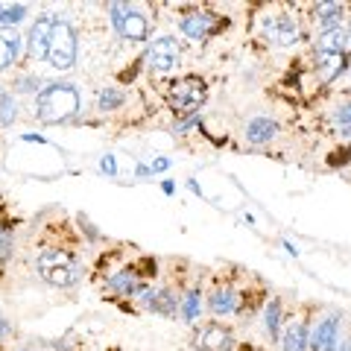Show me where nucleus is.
I'll return each instance as SVG.
<instances>
[{"instance_id":"28","label":"nucleus","mask_w":351,"mask_h":351,"mask_svg":"<svg viewBox=\"0 0 351 351\" xmlns=\"http://www.w3.org/2000/svg\"><path fill=\"white\" fill-rule=\"evenodd\" d=\"M100 170H103V173H108V176H114V173H117V164H114V158H112V156H106V158L100 161Z\"/></svg>"},{"instance_id":"16","label":"nucleus","mask_w":351,"mask_h":351,"mask_svg":"<svg viewBox=\"0 0 351 351\" xmlns=\"http://www.w3.org/2000/svg\"><path fill=\"white\" fill-rule=\"evenodd\" d=\"M276 135H278V123L276 120H269V117H252L246 123V141L249 144H255V147L269 144Z\"/></svg>"},{"instance_id":"18","label":"nucleus","mask_w":351,"mask_h":351,"mask_svg":"<svg viewBox=\"0 0 351 351\" xmlns=\"http://www.w3.org/2000/svg\"><path fill=\"white\" fill-rule=\"evenodd\" d=\"M313 18H316V27H319V32L337 29V27H343L346 6L343 3H316L313 6Z\"/></svg>"},{"instance_id":"2","label":"nucleus","mask_w":351,"mask_h":351,"mask_svg":"<svg viewBox=\"0 0 351 351\" xmlns=\"http://www.w3.org/2000/svg\"><path fill=\"white\" fill-rule=\"evenodd\" d=\"M36 272L53 287H71V284L82 278V263L68 249L44 246L36 258Z\"/></svg>"},{"instance_id":"34","label":"nucleus","mask_w":351,"mask_h":351,"mask_svg":"<svg viewBox=\"0 0 351 351\" xmlns=\"http://www.w3.org/2000/svg\"><path fill=\"white\" fill-rule=\"evenodd\" d=\"M346 29H348V38H351V24H348V27H346Z\"/></svg>"},{"instance_id":"5","label":"nucleus","mask_w":351,"mask_h":351,"mask_svg":"<svg viewBox=\"0 0 351 351\" xmlns=\"http://www.w3.org/2000/svg\"><path fill=\"white\" fill-rule=\"evenodd\" d=\"M50 68L56 71H71L73 62H76V32L68 21H56L53 27V36H50V44H47V59Z\"/></svg>"},{"instance_id":"13","label":"nucleus","mask_w":351,"mask_h":351,"mask_svg":"<svg viewBox=\"0 0 351 351\" xmlns=\"http://www.w3.org/2000/svg\"><path fill=\"white\" fill-rule=\"evenodd\" d=\"M348 68H351V56H348V53H316V56H313L316 82H325V85L334 82Z\"/></svg>"},{"instance_id":"14","label":"nucleus","mask_w":351,"mask_h":351,"mask_svg":"<svg viewBox=\"0 0 351 351\" xmlns=\"http://www.w3.org/2000/svg\"><path fill=\"white\" fill-rule=\"evenodd\" d=\"M59 18L53 15H41L32 29L27 32V56L29 59H47V44H50V36H53V27H56Z\"/></svg>"},{"instance_id":"31","label":"nucleus","mask_w":351,"mask_h":351,"mask_svg":"<svg viewBox=\"0 0 351 351\" xmlns=\"http://www.w3.org/2000/svg\"><path fill=\"white\" fill-rule=\"evenodd\" d=\"M337 351H351V334L339 339V343H337Z\"/></svg>"},{"instance_id":"24","label":"nucleus","mask_w":351,"mask_h":351,"mask_svg":"<svg viewBox=\"0 0 351 351\" xmlns=\"http://www.w3.org/2000/svg\"><path fill=\"white\" fill-rule=\"evenodd\" d=\"M24 18H27V6H21V3H15V6H0V27H15Z\"/></svg>"},{"instance_id":"3","label":"nucleus","mask_w":351,"mask_h":351,"mask_svg":"<svg viewBox=\"0 0 351 351\" xmlns=\"http://www.w3.org/2000/svg\"><path fill=\"white\" fill-rule=\"evenodd\" d=\"M208 100V85L202 76H184V80H176L167 88V103L176 114H196Z\"/></svg>"},{"instance_id":"12","label":"nucleus","mask_w":351,"mask_h":351,"mask_svg":"<svg viewBox=\"0 0 351 351\" xmlns=\"http://www.w3.org/2000/svg\"><path fill=\"white\" fill-rule=\"evenodd\" d=\"M278 346H281V351H307L311 348V322H307L304 313L293 316V319L281 328Z\"/></svg>"},{"instance_id":"10","label":"nucleus","mask_w":351,"mask_h":351,"mask_svg":"<svg viewBox=\"0 0 351 351\" xmlns=\"http://www.w3.org/2000/svg\"><path fill=\"white\" fill-rule=\"evenodd\" d=\"M138 302L144 304V311L156 313V316H176L179 313V302H182V293H176L173 287H149L138 295Z\"/></svg>"},{"instance_id":"6","label":"nucleus","mask_w":351,"mask_h":351,"mask_svg":"<svg viewBox=\"0 0 351 351\" xmlns=\"http://www.w3.org/2000/svg\"><path fill=\"white\" fill-rule=\"evenodd\" d=\"M108 21L117 29L120 38L126 41H144L149 36V21L129 3H108Z\"/></svg>"},{"instance_id":"4","label":"nucleus","mask_w":351,"mask_h":351,"mask_svg":"<svg viewBox=\"0 0 351 351\" xmlns=\"http://www.w3.org/2000/svg\"><path fill=\"white\" fill-rule=\"evenodd\" d=\"M261 38L269 44V47H290L302 38L299 21H295L290 12H267L261 18Z\"/></svg>"},{"instance_id":"26","label":"nucleus","mask_w":351,"mask_h":351,"mask_svg":"<svg viewBox=\"0 0 351 351\" xmlns=\"http://www.w3.org/2000/svg\"><path fill=\"white\" fill-rule=\"evenodd\" d=\"M334 120H337V123L339 126H351V103H343V106H339L337 108V112H334Z\"/></svg>"},{"instance_id":"19","label":"nucleus","mask_w":351,"mask_h":351,"mask_svg":"<svg viewBox=\"0 0 351 351\" xmlns=\"http://www.w3.org/2000/svg\"><path fill=\"white\" fill-rule=\"evenodd\" d=\"M21 53V36L15 29H0V73L12 68Z\"/></svg>"},{"instance_id":"21","label":"nucleus","mask_w":351,"mask_h":351,"mask_svg":"<svg viewBox=\"0 0 351 351\" xmlns=\"http://www.w3.org/2000/svg\"><path fill=\"white\" fill-rule=\"evenodd\" d=\"M263 328H267V334H269L272 339L281 337L284 316H281V302H278V299H272V302L267 304V311H263Z\"/></svg>"},{"instance_id":"9","label":"nucleus","mask_w":351,"mask_h":351,"mask_svg":"<svg viewBox=\"0 0 351 351\" xmlns=\"http://www.w3.org/2000/svg\"><path fill=\"white\" fill-rule=\"evenodd\" d=\"M144 62H147L149 71H158V73L173 71L176 64L182 62V47H179V41L170 38V36H158V38L147 47Z\"/></svg>"},{"instance_id":"22","label":"nucleus","mask_w":351,"mask_h":351,"mask_svg":"<svg viewBox=\"0 0 351 351\" xmlns=\"http://www.w3.org/2000/svg\"><path fill=\"white\" fill-rule=\"evenodd\" d=\"M120 106H126V94L120 91V88H103V91L97 94V108H100V112H117Z\"/></svg>"},{"instance_id":"32","label":"nucleus","mask_w":351,"mask_h":351,"mask_svg":"<svg viewBox=\"0 0 351 351\" xmlns=\"http://www.w3.org/2000/svg\"><path fill=\"white\" fill-rule=\"evenodd\" d=\"M343 138H348V141H351V126H346V129H343Z\"/></svg>"},{"instance_id":"25","label":"nucleus","mask_w":351,"mask_h":351,"mask_svg":"<svg viewBox=\"0 0 351 351\" xmlns=\"http://www.w3.org/2000/svg\"><path fill=\"white\" fill-rule=\"evenodd\" d=\"M12 252H15L12 228H9L6 223H0V263H6L9 258H12Z\"/></svg>"},{"instance_id":"20","label":"nucleus","mask_w":351,"mask_h":351,"mask_svg":"<svg viewBox=\"0 0 351 351\" xmlns=\"http://www.w3.org/2000/svg\"><path fill=\"white\" fill-rule=\"evenodd\" d=\"M199 311H202V293H199V287L184 290V293H182V302H179V313H182V319H184V322H196V316H199Z\"/></svg>"},{"instance_id":"29","label":"nucleus","mask_w":351,"mask_h":351,"mask_svg":"<svg viewBox=\"0 0 351 351\" xmlns=\"http://www.w3.org/2000/svg\"><path fill=\"white\" fill-rule=\"evenodd\" d=\"M167 167H170L167 158H156V161H152V167H149V173H161V170H167Z\"/></svg>"},{"instance_id":"27","label":"nucleus","mask_w":351,"mask_h":351,"mask_svg":"<svg viewBox=\"0 0 351 351\" xmlns=\"http://www.w3.org/2000/svg\"><path fill=\"white\" fill-rule=\"evenodd\" d=\"M41 82H44V80H38V76H36V80H32V76H21L15 88H18V91H38Z\"/></svg>"},{"instance_id":"33","label":"nucleus","mask_w":351,"mask_h":351,"mask_svg":"<svg viewBox=\"0 0 351 351\" xmlns=\"http://www.w3.org/2000/svg\"><path fill=\"white\" fill-rule=\"evenodd\" d=\"M18 351H38L36 346H27V348H18Z\"/></svg>"},{"instance_id":"11","label":"nucleus","mask_w":351,"mask_h":351,"mask_svg":"<svg viewBox=\"0 0 351 351\" xmlns=\"http://www.w3.org/2000/svg\"><path fill=\"white\" fill-rule=\"evenodd\" d=\"M193 348L196 351H232L234 348V334H232V328H226L219 322H208L196 331Z\"/></svg>"},{"instance_id":"1","label":"nucleus","mask_w":351,"mask_h":351,"mask_svg":"<svg viewBox=\"0 0 351 351\" xmlns=\"http://www.w3.org/2000/svg\"><path fill=\"white\" fill-rule=\"evenodd\" d=\"M82 108L80 88L71 82H53L36 94V117L41 123H64Z\"/></svg>"},{"instance_id":"7","label":"nucleus","mask_w":351,"mask_h":351,"mask_svg":"<svg viewBox=\"0 0 351 351\" xmlns=\"http://www.w3.org/2000/svg\"><path fill=\"white\" fill-rule=\"evenodd\" d=\"M208 311L211 316H240L249 311V290L237 287V284H217L208 293Z\"/></svg>"},{"instance_id":"35","label":"nucleus","mask_w":351,"mask_h":351,"mask_svg":"<svg viewBox=\"0 0 351 351\" xmlns=\"http://www.w3.org/2000/svg\"><path fill=\"white\" fill-rule=\"evenodd\" d=\"M348 76H351V68H348Z\"/></svg>"},{"instance_id":"15","label":"nucleus","mask_w":351,"mask_h":351,"mask_svg":"<svg viewBox=\"0 0 351 351\" xmlns=\"http://www.w3.org/2000/svg\"><path fill=\"white\" fill-rule=\"evenodd\" d=\"M339 325H343V316L339 313H331V316H325V319L316 322L311 328V348L313 351H337Z\"/></svg>"},{"instance_id":"8","label":"nucleus","mask_w":351,"mask_h":351,"mask_svg":"<svg viewBox=\"0 0 351 351\" xmlns=\"http://www.w3.org/2000/svg\"><path fill=\"white\" fill-rule=\"evenodd\" d=\"M226 27V18H219L214 12H208V9H191V12H184L179 18V29L184 38L191 41H208L211 36H217V29Z\"/></svg>"},{"instance_id":"30","label":"nucleus","mask_w":351,"mask_h":351,"mask_svg":"<svg viewBox=\"0 0 351 351\" xmlns=\"http://www.w3.org/2000/svg\"><path fill=\"white\" fill-rule=\"evenodd\" d=\"M9 334H12V325H9V322L3 319V316H0V339H6Z\"/></svg>"},{"instance_id":"23","label":"nucleus","mask_w":351,"mask_h":351,"mask_svg":"<svg viewBox=\"0 0 351 351\" xmlns=\"http://www.w3.org/2000/svg\"><path fill=\"white\" fill-rule=\"evenodd\" d=\"M18 120V103L9 91H0V126H12Z\"/></svg>"},{"instance_id":"17","label":"nucleus","mask_w":351,"mask_h":351,"mask_svg":"<svg viewBox=\"0 0 351 351\" xmlns=\"http://www.w3.org/2000/svg\"><path fill=\"white\" fill-rule=\"evenodd\" d=\"M348 29L337 27V29H325L316 36V53H348Z\"/></svg>"}]
</instances>
